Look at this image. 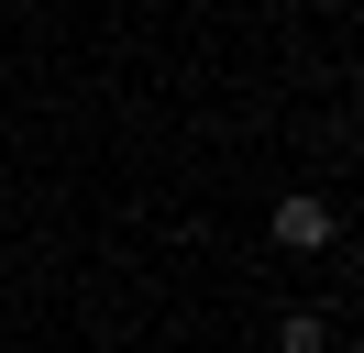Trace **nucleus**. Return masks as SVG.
<instances>
[{
	"label": "nucleus",
	"instance_id": "f257e3e1",
	"mask_svg": "<svg viewBox=\"0 0 364 353\" xmlns=\"http://www.w3.org/2000/svg\"><path fill=\"white\" fill-rule=\"evenodd\" d=\"M276 243H287V254H320V243H331V199L287 188V199H276Z\"/></svg>",
	"mask_w": 364,
	"mask_h": 353
}]
</instances>
